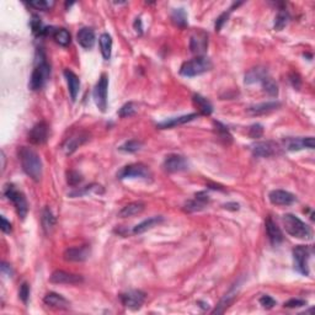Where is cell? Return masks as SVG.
Wrapping results in <instances>:
<instances>
[{
	"label": "cell",
	"instance_id": "cell-1",
	"mask_svg": "<svg viewBox=\"0 0 315 315\" xmlns=\"http://www.w3.org/2000/svg\"><path fill=\"white\" fill-rule=\"evenodd\" d=\"M19 158H20L22 170L27 176H30L33 181L38 182L42 179L44 174V165L40 155L28 147L19 148Z\"/></svg>",
	"mask_w": 315,
	"mask_h": 315
},
{
	"label": "cell",
	"instance_id": "cell-2",
	"mask_svg": "<svg viewBox=\"0 0 315 315\" xmlns=\"http://www.w3.org/2000/svg\"><path fill=\"white\" fill-rule=\"evenodd\" d=\"M282 223L285 225L286 231L293 238L303 240H310L313 238V231L310 226L303 221H300L294 214H285L282 217Z\"/></svg>",
	"mask_w": 315,
	"mask_h": 315
},
{
	"label": "cell",
	"instance_id": "cell-3",
	"mask_svg": "<svg viewBox=\"0 0 315 315\" xmlns=\"http://www.w3.org/2000/svg\"><path fill=\"white\" fill-rule=\"evenodd\" d=\"M40 54V59H37V64H36L35 69L32 71V75L30 78V89L36 91L45 87L46 82L48 80L49 74H51V67L47 63L46 56L42 51L38 52Z\"/></svg>",
	"mask_w": 315,
	"mask_h": 315
},
{
	"label": "cell",
	"instance_id": "cell-4",
	"mask_svg": "<svg viewBox=\"0 0 315 315\" xmlns=\"http://www.w3.org/2000/svg\"><path fill=\"white\" fill-rule=\"evenodd\" d=\"M213 68V63L209 58L203 56H197L196 58L183 62L180 68V74L182 76L192 78L207 73Z\"/></svg>",
	"mask_w": 315,
	"mask_h": 315
},
{
	"label": "cell",
	"instance_id": "cell-5",
	"mask_svg": "<svg viewBox=\"0 0 315 315\" xmlns=\"http://www.w3.org/2000/svg\"><path fill=\"white\" fill-rule=\"evenodd\" d=\"M4 195H5L6 199H8L9 201H11V203L14 204L18 216L20 217L21 219H25L26 214H27L28 212V204L23 193L16 190V187L14 185L8 183V185L4 187Z\"/></svg>",
	"mask_w": 315,
	"mask_h": 315
},
{
	"label": "cell",
	"instance_id": "cell-6",
	"mask_svg": "<svg viewBox=\"0 0 315 315\" xmlns=\"http://www.w3.org/2000/svg\"><path fill=\"white\" fill-rule=\"evenodd\" d=\"M310 259V249L309 247L304 245H298L293 249V261H294V269L299 273L304 276H309V262Z\"/></svg>",
	"mask_w": 315,
	"mask_h": 315
},
{
	"label": "cell",
	"instance_id": "cell-7",
	"mask_svg": "<svg viewBox=\"0 0 315 315\" xmlns=\"http://www.w3.org/2000/svg\"><path fill=\"white\" fill-rule=\"evenodd\" d=\"M107 89H109V76L106 74H101L92 92L95 104L101 112H106L107 109Z\"/></svg>",
	"mask_w": 315,
	"mask_h": 315
},
{
	"label": "cell",
	"instance_id": "cell-8",
	"mask_svg": "<svg viewBox=\"0 0 315 315\" xmlns=\"http://www.w3.org/2000/svg\"><path fill=\"white\" fill-rule=\"evenodd\" d=\"M152 176L150 174V170L148 169V166H145L144 164H131V165H126L118 171L117 174V179H120V180H125V179H135V178H139V179H148Z\"/></svg>",
	"mask_w": 315,
	"mask_h": 315
},
{
	"label": "cell",
	"instance_id": "cell-9",
	"mask_svg": "<svg viewBox=\"0 0 315 315\" xmlns=\"http://www.w3.org/2000/svg\"><path fill=\"white\" fill-rule=\"evenodd\" d=\"M121 303L131 310H138L145 302V293L142 291L132 290L120 294Z\"/></svg>",
	"mask_w": 315,
	"mask_h": 315
},
{
	"label": "cell",
	"instance_id": "cell-10",
	"mask_svg": "<svg viewBox=\"0 0 315 315\" xmlns=\"http://www.w3.org/2000/svg\"><path fill=\"white\" fill-rule=\"evenodd\" d=\"M190 164L185 157L179 154H170L165 158L163 168L168 173H181L187 170Z\"/></svg>",
	"mask_w": 315,
	"mask_h": 315
},
{
	"label": "cell",
	"instance_id": "cell-11",
	"mask_svg": "<svg viewBox=\"0 0 315 315\" xmlns=\"http://www.w3.org/2000/svg\"><path fill=\"white\" fill-rule=\"evenodd\" d=\"M208 47V33L204 31H196L190 38V49L192 53L202 56Z\"/></svg>",
	"mask_w": 315,
	"mask_h": 315
},
{
	"label": "cell",
	"instance_id": "cell-12",
	"mask_svg": "<svg viewBox=\"0 0 315 315\" xmlns=\"http://www.w3.org/2000/svg\"><path fill=\"white\" fill-rule=\"evenodd\" d=\"M49 128L46 122H38L31 128L30 133H28V142H31L35 145H41L47 142L48 139Z\"/></svg>",
	"mask_w": 315,
	"mask_h": 315
},
{
	"label": "cell",
	"instance_id": "cell-13",
	"mask_svg": "<svg viewBox=\"0 0 315 315\" xmlns=\"http://www.w3.org/2000/svg\"><path fill=\"white\" fill-rule=\"evenodd\" d=\"M83 281L84 278L80 274L70 273V272L62 271V270H57L51 276V282L58 283V285H79Z\"/></svg>",
	"mask_w": 315,
	"mask_h": 315
},
{
	"label": "cell",
	"instance_id": "cell-14",
	"mask_svg": "<svg viewBox=\"0 0 315 315\" xmlns=\"http://www.w3.org/2000/svg\"><path fill=\"white\" fill-rule=\"evenodd\" d=\"M278 145L276 143L271 142V140H266V142H256L255 144L251 145V152L255 157L259 158H270L272 155L277 154L278 153Z\"/></svg>",
	"mask_w": 315,
	"mask_h": 315
},
{
	"label": "cell",
	"instance_id": "cell-15",
	"mask_svg": "<svg viewBox=\"0 0 315 315\" xmlns=\"http://www.w3.org/2000/svg\"><path fill=\"white\" fill-rule=\"evenodd\" d=\"M270 202L276 206H291L295 202V196L285 190H273L269 195Z\"/></svg>",
	"mask_w": 315,
	"mask_h": 315
},
{
	"label": "cell",
	"instance_id": "cell-16",
	"mask_svg": "<svg viewBox=\"0 0 315 315\" xmlns=\"http://www.w3.org/2000/svg\"><path fill=\"white\" fill-rule=\"evenodd\" d=\"M90 248L89 247H75L69 248L64 251V260L71 262H83L89 259Z\"/></svg>",
	"mask_w": 315,
	"mask_h": 315
},
{
	"label": "cell",
	"instance_id": "cell-17",
	"mask_svg": "<svg viewBox=\"0 0 315 315\" xmlns=\"http://www.w3.org/2000/svg\"><path fill=\"white\" fill-rule=\"evenodd\" d=\"M89 139V135L85 132H76L75 135H73L71 137H69L68 139L64 142L63 150L67 155H70L78 149L82 144H84L87 140Z\"/></svg>",
	"mask_w": 315,
	"mask_h": 315
},
{
	"label": "cell",
	"instance_id": "cell-18",
	"mask_svg": "<svg viewBox=\"0 0 315 315\" xmlns=\"http://www.w3.org/2000/svg\"><path fill=\"white\" fill-rule=\"evenodd\" d=\"M266 233L267 236H269V240L273 247H278L281 243L283 242V234L281 231V229L278 228L277 224L274 223L271 218L266 219Z\"/></svg>",
	"mask_w": 315,
	"mask_h": 315
},
{
	"label": "cell",
	"instance_id": "cell-19",
	"mask_svg": "<svg viewBox=\"0 0 315 315\" xmlns=\"http://www.w3.org/2000/svg\"><path fill=\"white\" fill-rule=\"evenodd\" d=\"M197 117H199V113H190V114H185V116L174 117V118H169V120H165L163 121V122L158 123L157 127L160 128V130H168V128L178 127V126L191 122V121H193L195 118H197Z\"/></svg>",
	"mask_w": 315,
	"mask_h": 315
},
{
	"label": "cell",
	"instance_id": "cell-20",
	"mask_svg": "<svg viewBox=\"0 0 315 315\" xmlns=\"http://www.w3.org/2000/svg\"><path fill=\"white\" fill-rule=\"evenodd\" d=\"M44 302L46 303L48 307L56 308L59 310H68L70 308V303L69 300H67L63 295L58 294V293H47L44 298Z\"/></svg>",
	"mask_w": 315,
	"mask_h": 315
},
{
	"label": "cell",
	"instance_id": "cell-21",
	"mask_svg": "<svg viewBox=\"0 0 315 315\" xmlns=\"http://www.w3.org/2000/svg\"><path fill=\"white\" fill-rule=\"evenodd\" d=\"M76 40L78 44L85 49L92 48L95 45V32L92 28L90 27H83L79 30L78 35H76Z\"/></svg>",
	"mask_w": 315,
	"mask_h": 315
},
{
	"label": "cell",
	"instance_id": "cell-22",
	"mask_svg": "<svg viewBox=\"0 0 315 315\" xmlns=\"http://www.w3.org/2000/svg\"><path fill=\"white\" fill-rule=\"evenodd\" d=\"M64 78H66L67 84H68V90L71 100L75 101L76 96L79 94V90H80V80H79L78 75L75 73H73L70 69H66L64 70Z\"/></svg>",
	"mask_w": 315,
	"mask_h": 315
},
{
	"label": "cell",
	"instance_id": "cell-23",
	"mask_svg": "<svg viewBox=\"0 0 315 315\" xmlns=\"http://www.w3.org/2000/svg\"><path fill=\"white\" fill-rule=\"evenodd\" d=\"M281 107V102L278 101H267V102H261V104L254 105V106H250L248 109V112L252 116H260V114L269 113V112L274 111Z\"/></svg>",
	"mask_w": 315,
	"mask_h": 315
},
{
	"label": "cell",
	"instance_id": "cell-24",
	"mask_svg": "<svg viewBox=\"0 0 315 315\" xmlns=\"http://www.w3.org/2000/svg\"><path fill=\"white\" fill-rule=\"evenodd\" d=\"M209 202V197L206 192H199L196 193L195 199L188 201L185 204V211L187 212H196L201 211L206 207V204Z\"/></svg>",
	"mask_w": 315,
	"mask_h": 315
},
{
	"label": "cell",
	"instance_id": "cell-25",
	"mask_svg": "<svg viewBox=\"0 0 315 315\" xmlns=\"http://www.w3.org/2000/svg\"><path fill=\"white\" fill-rule=\"evenodd\" d=\"M163 221H164V217H161V216L150 217V218L143 221L142 223L137 224V225L133 228V233L135 234L144 233V231L149 230V229L154 228V226H157V225H159L160 223H163Z\"/></svg>",
	"mask_w": 315,
	"mask_h": 315
},
{
	"label": "cell",
	"instance_id": "cell-26",
	"mask_svg": "<svg viewBox=\"0 0 315 315\" xmlns=\"http://www.w3.org/2000/svg\"><path fill=\"white\" fill-rule=\"evenodd\" d=\"M145 208V204L143 202L137 201V202H132V203H128L118 212V216L121 218H128V217H133L137 216V214H140Z\"/></svg>",
	"mask_w": 315,
	"mask_h": 315
},
{
	"label": "cell",
	"instance_id": "cell-27",
	"mask_svg": "<svg viewBox=\"0 0 315 315\" xmlns=\"http://www.w3.org/2000/svg\"><path fill=\"white\" fill-rule=\"evenodd\" d=\"M192 101L195 104V106L197 107L199 112L203 116H209L213 112V106L211 102L206 99V97L201 96L200 94H195L192 96Z\"/></svg>",
	"mask_w": 315,
	"mask_h": 315
},
{
	"label": "cell",
	"instance_id": "cell-28",
	"mask_svg": "<svg viewBox=\"0 0 315 315\" xmlns=\"http://www.w3.org/2000/svg\"><path fill=\"white\" fill-rule=\"evenodd\" d=\"M100 44V51H101L102 57L104 59L109 61L111 58V52H112V38L109 33H102L99 38Z\"/></svg>",
	"mask_w": 315,
	"mask_h": 315
},
{
	"label": "cell",
	"instance_id": "cell-29",
	"mask_svg": "<svg viewBox=\"0 0 315 315\" xmlns=\"http://www.w3.org/2000/svg\"><path fill=\"white\" fill-rule=\"evenodd\" d=\"M267 75V71L264 68H252L248 71L245 75V83L247 84H254V83H261L262 79Z\"/></svg>",
	"mask_w": 315,
	"mask_h": 315
},
{
	"label": "cell",
	"instance_id": "cell-30",
	"mask_svg": "<svg viewBox=\"0 0 315 315\" xmlns=\"http://www.w3.org/2000/svg\"><path fill=\"white\" fill-rule=\"evenodd\" d=\"M53 38L57 44L63 47H67L70 45V33L66 28H56V31L53 33Z\"/></svg>",
	"mask_w": 315,
	"mask_h": 315
},
{
	"label": "cell",
	"instance_id": "cell-31",
	"mask_svg": "<svg viewBox=\"0 0 315 315\" xmlns=\"http://www.w3.org/2000/svg\"><path fill=\"white\" fill-rule=\"evenodd\" d=\"M286 149L291 150V152H297V150L305 149L304 138H292L288 137L283 140Z\"/></svg>",
	"mask_w": 315,
	"mask_h": 315
},
{
	"label": "cell",
	"instance_id": "cell-32",
	"mask_svg": "<svg viewBox=\"0 0 315 315\" xmlns=\"http://www.w3.org/2000/svg\"><path fill=\"white\" fill-rule=\"evenodd\" d=\"M261 84H262V88H264L265 91H266L270 96H272V97L277 96L278 87H277V84H276V82H274L271 76H269V75L265 76V78L261 80Z\"/></svg>",
	"mask_w": 315,
	"mask_h": 315
},
{
	"label": "cell",
	"instance_id": "cell-33",
	"mask_svg": "<svg viewBox=\"0 0 315 315\" xmlns=\"http://www.w3.org/2000/svg\"><path fill=\"white\" fill-rule=\"evenodd\" d=\"M171 20L179 27H186L187 26V15L183 9H174L171 13Z\"/></svg>",
	"mask_w": 315,
	"mask_h": 315
},
{
	"label": "cell",
	"instance_id": "cell-34",
	"mask_svg": "<svg viewBox=\"0 0 315 315\" xmlns=\"http://www.w3.org/2000/svg\"><path fill=\"white\" fill-rule=\"evenodd\" d=\"M288 21H290V14H288L287 10L281 9V10L278 11L276 19H274V30H277V31L283 30V28L287 26Z\"/></svg>",
	"mask_w": 315,
	"mask_h": 315
},
{
	"label": "cell",
	"instance_id": "cell-35",
	"mask_svg": "<svg viewBox=\"0 0 315 315\" xmlns=\"http://www.w3.org/2000/svg\"><path fill=\"white\" fill-rule=\"evenodd\" d=\"M42 224H44V228L46 231H51L53 226L56 225V218L48 207L45 208L44 214H42Z\"/></svg>",
	"mask_w": 315,
	"mask_h": 315
},
{
	"label": "cell",
	"instance_id": "cell-36",
	"mask_svg": "<svg viewBox=\"0 0 315 315\" xmlns=\"http://www.w3.org/2000/svg\"><path fill=\"white\" fill-rule=\"evenodd\" d=\"M138 111V105L135 102H127V104L123 105L122 107L118 111V116L125 118V117H131L133 114L137 113Z\"/></svg>",
	"mask_w": 315,
	"mask_h": 315
},
{
	"label": "cell",
	"instance_id": "cell-37",
	"mask_svg": "<svg viewBox=\"0 0 315 315\" xmlns=\"http://www.w3.org/2000/svg\"><path fill=\"white\" fill-rule=\"evenodd\" d=\"M142 147H143L142 142H139V140L137 139H131L128 140V142H126L125 144L121 145L118 149H120L121 152H125V153H135L138 152Z\"/></svg>",
	"mask_w": 315,
	"mask_h": 315
},
{
	"label": "cell",
	"instance_id": "cell-38",
	"mask_svg": "<svg viewBox=\"0 0 315 315\" xmlns=\"http://www.w3.org/2000/svg\"><path fill=\"white\" fill-rule=\"evenodd\" d=\"M214 126H216V132L218 133L221 139H223L224 142L226 143H230L231 140H233V137H231V135L229 133L228 128H226L225 126L222 125L221 122H214Z\"/></svg>",
	"mask_w": 315,
	"mask_h": 315
},
{
	"label": "cell",
	"instance_id": "cell-39",
	"mask_svg": "<svg viewBox=\"0 0 315 315\" xmlns=\"http://www.w3.org/2000/svg\"><path fill=\"white\" fill-rule=\"evenodd\" d=\"M28 5H30L31 8L36 9V10L46 11L49 10V9L54 5V1H48V0H35V1H30Z\"/></svg>",
	"mask_w": 315,
	"mask_h": 315
},
{
	"label": "cell",
	"instance_id": "cell-40",
	"mask_svg": "<svg viewBox=\"0 0 315 315\" xmlns=\"http://www.w3.org/2000/svg\"><path fill=\"white\" fill-rule=\"evenodd\" d=\"M30 26H31V28H32L33 35L44 36L46 26H44V23L41 22V20H40L37 16H33L32 20H31V22H30Z\"/></svg>",
	"mask_w": 315,
	"mask_h": 315
},
{
	"label": "cell",
	"instance_id": "cell-41",
	"mask_svg": "<svg viewBox=\"0 0 315 315\" xmlns=\"http://www.w3.org/2000/svg\"><path fill=\"white\" fill-rule=\"evenodd\" d=\"M82 181H83V176L82 174H79L78 171L70 170L67 173V182H68V185L75 187V186H78Z\"/></svg>",
	"mask_w": 315,
	"mask_h": 315
},
{
	"label": "cell",
	"instance_id": "cell-42",
	"mask_svg": "<svg viewBox=\"0 0 315 315\" xmlns=\"http://www.w3.org/2000/svg\"><path fill=\"white\" fill-rule=\"evenodd\" d=\"M262 135H264V127H262L261 125H259V123H256V125H252L251 127L249 128V135H250V138H252V139L261 138Z\"/></svg>",
	"mask_w": 315,
	"mask_h": 315
},
{
	"label": "cell",
	"instance_id": "cell-43",
	"mask_svg": "<svg viewBox=\"0 0 315 315\" xmlns=\"http://www.w3.org/2000/svg\"><path fill=\"white\" fill-rule=\"evenodd\" d=\"M19 297H20V299L22 300L23 303H27L28 298H30V287H28V285L26 282H23L22 285L20 286V291H19Z\"/></svg>",
	"mask_w": 315,
	"mask_h": 315
},
{
	"label": "cell",
	"instance_id": "cell-44",
	"mask_svg": "<svg viewBox=\"0 0 315 315\" xmlns=\"http://www.w3.org/2000/svg\"><path fill=\"white\" fill-rule=\"evenodd\" d=\"M260 304L264 308H266V309H272L276 305V300L272 297H270V295H262L260 298Z\"/></svg>",
	"mask_w": 315,
	"mask_h": 315
},
{
	"label": "cell",
	"instance_id": "cell-45",
	"mask_svg": "<svg viewBox=\"0 0 315 315\" xmlns=\"http://www.w3.org/2000/svg\"><path fill=\"white\" fill-rule=\"evenodd\" d=\"M304 305H307V302H305V300L295 299V298L290 299L288 302L285 303L286 308H300V307H304Z\"/></svg>",
	"mask_w": 315,
	"mask_h": 315
},
{
	"label": "cell",
	"instance_id": "cell-46",
	"mask_svg": "<svg viewBox=\"0 0 315 315\" xmlns=\"http://www.w3.org/2000/svg\"><path fill=\"white\" fill-rule=\"evenodd\" d=\"M290 82L292 83L293 88L297 90H299L300 85H302V80H300V76L298 75L297 73H291L290 74Z\"/></svg>",
	"mask_w": 315,
	"mask_h": 315
},
{
	"label": "cell",
	"instance_id": "cell-47",
	"mask_svg": "<svg viewBox=\"0 0 315 315\" xmlns=\"http://www.w3.org/2000/svg\"><path fill=\"white\" fill-rule=\"evenodd\" d=\"M228 18H229V13H223L222 15H219V18L217 19V21H216V30L217 31H221V28L223 27V25L226 22V20H228Z\"/></svg>",
	"mask_w": 315,
	"mask_h": 315
},
{
	"label": "cell",
	"instance_id": "cell-48",
	"mask_svg": "<svg viewBox=\"0 0 315 315\" xmlns=\"http://www.w3.org/2000/svg\"><path fill=\"white\" fill-rule=\"evenodd\" d=\"M1 230L6 234L11 231V224L10 222H8V219L5 217H1Z\"/></svg>",
	"mask_w": 315,
	"mask_h": 315
},
{
	"label": "cell",
	"instance_id": "cell-49",
	"mask_svg": "<svg viewBox=\"0 0 315 315\" xmlns=\"http://www.w3.org/2000/svg\"><path fill=\"white\" fill-rule=\"evenodd\" d=\"M133 27H135V30L137 31L138 33H142L143 32V23H142V20L140 19H135V23H133Z\"/></svg>",
	"mask_w": 315,
	"mask_h": 315
},
{
	"label": "cell",
	"instance_id": "cell-50",
	"mask_svg": "<svg viewBox=\"0 0 315 315\" xmlns=\"http://www.w3.org/2000/svg\"><path fill=\"white\" fill-rule=\"evenodd\" d=\"M304 143L307 149H314V138L313 137L304 138Z\"/></svg>",
	"mask_w": 315,
	"mask_h": 315
},
{
	"label": "cell",
	"instance_id": "cell-51",
	"mask_svg": "<svg viewBox=\"0 0 315 315\" xmlns=\"http://www.w3.org/2000/svg\"><path fill=\"white\" fill-rule=\"evenodd\" d=\"M1 271H3L4 273H8L9 276H11V274H13V270H11V267L9 266L8 264H5V262H3V264H1Z\"/></svg>",
	"mask_w": 315,
	"mask_h": 315
},
{
	"label": "cell",
	"instance_id": "cell-52",
	"mask_svg": "<svg viewBox=\"0 0 315 315\" xmlns=\"http://www.w3.org/2000/svg\"><path fill=\"white\" fill-rule=\"evenodd\" d=\"M224 208L225 209H233V211H238L239 209V204L233 202V203H225L224 204Z\"/></svg>",
	"mask_w": 315,
	"mask_h": 315
}]
</instances>
